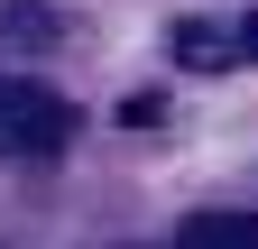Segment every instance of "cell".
Wrapping results in <instances>:
<instances>
[{
    "instance_id": "2",
    "label": "cell",
    "mask_w": 258,
    "mask_h": 249,
    "mask_svg": "<svg viewBox=\"0 0 258 249\" xmlns=\"http://www.w3.org/2000/svg\"><path fill=\"white\" fill-rule=\"evenodd\" d=\"M175 55L194 74H221V65H258V19H240L231 37H221V28H203V19H184L175 28Z\"/></svg>"
},
{
    "instance_id": "4",
    "label": "cell",
    "mask_w": 258,
    "mask_h": 249,
    "mask_svg": "<svg viewBox=\"0 0 258 249\" xmlns=\"http://www.w3.org/2000/svg\"><path fill=\"white\" fill-rule=\"evenodd\" d=\"M0 37L46 46V37H55V10H46V0H0Z\"/></svg>"
},
{
    "instance_id": "3",
    "label": "cell",
    "mask_w": 258,
    "mask_h": 249,
    "mask_svg": "<svg viewBox=\"0 0 258 249\" xmlns=\"http://www.w3.org/2000/svg\"><path fill=\"white\" fill-rule=\"evenodd\" d=\"M175 249H258V212H194Z\"/></svg>"
},
{
    "instance_id": "1",
    "label": "cell",
    "mask_w": 258,
    "mask_h": 249,
    "mask_svg": "<svg viewBox=\"0 0 258 249\" xmlns=\"http://www.w3.org/2000/svg\"><path fill=\"white\" fill-rule=\"evenodd\" d=\"M74 148V102L28 74H0V157H64Z\"/></svg>"
}]
</instances>
